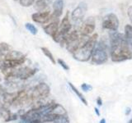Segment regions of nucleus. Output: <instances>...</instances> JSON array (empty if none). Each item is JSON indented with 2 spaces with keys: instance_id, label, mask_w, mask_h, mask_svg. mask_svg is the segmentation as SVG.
<instances>
[{
  "instance_id": "nucleus-9",
  "label": "nucleus",
  "mask_w": 132,
  "mask_h": 123,
  "mask_svg": "<svg viewBox=\"0 0 132 123\" xmlns=\"http://www.w3.org/2000/svg\"><path fill=\"white\" fill-rule=\"evenodd\" d=\"M59 26H60V18L55 17V16H54L52 15L51 20L47 24L43 26V29L45 34L50 35L54 39L58 34Z\"/></svg>"
},
{
  "instance_id": "nucleus-7",
  "label": "nucleus",
  "mask_w": 132,
  "mask_h": 123,
  "mask_svg": "<svg viewBox=\"0 0 132 123\" xmlns=\"http://www.w3.org/2000/svg\"><path fill=\"white\" fill-rule=\"evenodd\" d=\"M71 29H72V24H71V22H70L69 13V12H67L65 16H64V18L62 19V20L60 22L58 34H57L55 38L53 40L55 41L56 43L60 44V41L63 39L70 31H71Z\"/></svg>"
},
{
  "instance_id": "nucleus-16",
  "label": "nucleus",
  "mask_w": 132,
  "mask_h": 123,
  "mask_svg": "<svg viewBox=\"0 0 132 123\" xmlns=\"http://www.w3.org/2000/svg\"><path fill=\"white\" fill-rule=\"evenodd\" d=\"M49 3L45 0H36L34 7L37 12H44L48 10Z\"/></svg>"
},
{
  "instance_id": "nucleus-5",
  "label": "nucleus",
  "mask_w": 132,
  "mask_h": 123,
  "mask_svg": "<svg viewBox=\"0 0 132 123\" xmlns=\"http://www.w3.org/2000/svg\"><path fill=\"white\" fill-rule=\"evenodd\" d=\"M50 93H51V88L46 83L40 82L36 85L34 87L30 89L32 106L40 102H44L46 100L50 95Z\"/></svg>"
},
{
  "instance_id": "nucleus-13",
  "label": "nucleus",
  "mask_w": 132,
  "mask_h": 123,
  "mask_svg": "<svg viewBox=\"0 0 132 123\" xmlns=\"http://www.w3.org/2000/svg\"><path fill=\"white\" fill-rule=\"evenodd\" d=\"M0 117L3 118L4 121H12L16 120L20 117L18 113H13L7 107H0Z\"/></svg>"
},
{
  "instance_id": "nucleus-35",
  "label": "nucleus",
  "mask_w": 132,
  "mask_h": 123,
  "mask_svg": "<svg viewBox=\"0 0 132 123\" xmlns=\"http://www.w3.org/2000/svg\"><path fill=\"white\" fill-rule=\"evenodd\" d=\"M0 81H1V78H0Z\"/></svg>"
},
{
  "instance_id": "nucleus-22",
  "label": "nucleus",
  "mask_w": 132,
  "mask_h": 123,
  "mask_svg": "<svg viewBox=\"0 0 132 123\" xmlns=\"http://www.w3.org/2000/svg\"><path fill=\"white\" fill-rule=\"evenodd\" d=\"M53 123H69V120L68 117V115H62L59 116L55 121H52Z\"/></svg>"
},
{
  "instance_id": "nucleus-17",
  "label": "nucleus",
  "mask_w": 132,
  "mask_h": 123,
  "mask_svg": "<svg viewBox=\"0 0 132 123\" xmlns=\"http://www.w3.org/2000/svg\"><path fill=\"white\" fill-rule=\"evenodd\" d=\"M69 87L71 88V89L73 90V91L75 93V94L77 95V97H78V98H79V99L81 100V102H82V104H84L85 106H88V101L86 100V98H84V94H82L79 90H78L75 86H74L71 82H69Z\"/></svg>"
},
{
  "instance_id": "nucleus-21",
  "label": "nucleus",
  "mask_w": 132,
  "mask_h": 123,
  "mask_svg": "<svg viewBox=\"0 0 132 123\" xmlns=\"http://www.w3.org/2000/svg\"><path fill=\"white\" fill-rule=\"evenodd\" d=\"M25 27H26L27 30L33 35H36L37 34V32H38L37 28L34 26V25H32L31 23H26L25 24Z\"/></svg>"
},
{
  "instance_id": "nucleus-20",
  "label": "nucleus",
  "mask_w": 132,
  "mask_h": 123,
  "mask_svg": "<svg viewBox=\"0 0 132 123\" xmlns=\"http://www.w3.org/2000/svg\"><path fill=\"white\" fill-rule=\"evenodd\" d=\"M7 93V89L3 87L2 84H0V107L4 106V98Z\"/></svg>"
},
{
  "instance_id": "nucleus-26",
  "label": "nucleus",
  "mask_w": 132,
  "mask_h": 123,
  "mask_svg": "<svg viewBox=\"0 0 132 123\" xmlns=\"http://www.w3.org/2000/svg\"><path fill=\"white\" fill-rule=\"evenodd\" d=\"M127 15L129 16L130 22H132V6H130L127 9Z\"/></svg>"
},
{
  "instance_id": "nucleus-8",
  "label": "nucleus",
  "mask_w": 132,
  "mask_h": 123,
  "mask_svg": "<svg viewBox=\"0 0 132 123\" xmlns=\"http://www.w3.org/2000/svg\"><path fill=\"white\" fill-rule=\"evenodd\" d=\"M119 25H120V22H119L117 16L112 13V12L106 14L102 19V28L105 29V30H108L111 31L116 32L118 30Z\"/></svg>"
},
{
  "instance_id": "nucleus-2",
  "label": "nucleus",
  "mask_w": 132,
  "mask_h": 123,
  "mask_svg": "<svg viewBox=\"0 0 132 123\" xmlns=\"http://www.w3.org/2000/svg\"><path fill=\"white\" fill-rule=\"evenodd\" d=\"M97 34H93L89 37V39L78 49L76 52L73 53V57L74 59L79 61H88L92 57L94 48L97 44Z\"/></svg>"
},
{
  "instance_id": "nucleus-15",
  "label": "nucleus",
  "mask_w": 132,
  "mask_h": 123,
  "mask_svg": "<svg viewBox=\"0 0 132 123\" xmlns=\"http://www.w3.org/2000/svg\"><path fill=\"white\" fill-rule=\"evenodd\" d=\"M124 36L127 41L128 44L132 49V26L131 25H126L125 29H124Z\"/></svg>"
},
{
  "instance_id": "nucleus-11",
  "label": "nucleus",
  "mask_w": 132,
  "mask_h": 123,
  "mask_svg": "<svg viewBox=\"0 0 132 123\" xmlns=\"http://www.w3.org/2000/svg\"><path fill=\"white\" fill-rule=\"evenodd\" d=\"M87 11H88V4L85 2H81L74 8L71 13V19L74 22H78L84 19Z\"/></svg>"
},
{
  "instance_id": "nucleus-12",
  "label": "nucleus",
  "mask_w": 132,
  "mask_h": 123,
  "mask_svg": "<svg viewBox=\"0 0 132 123\" xmlns=\"http://www.w3.org/2000/svg\"><path fill=\"white\" fill-rule=\"evenodd\" d=\"M52 14L51 13V11L49 9L44 12H37L33 13L31 16V18L33 22H35L36 23H39L41 25L47 24L51 19Z\"/></svg>"
},
{
  "instance_id": "nucleus-28",
  "label": "nucleus",
  "mask_w": 132,
  "mask_h": 123,
  "mask_svg": "<svg viewBox=\"0 0 132 123\" xmlns=\"http://www.w3.org/2000/svg\"><path fill=\"white\" fill-rule=\"evenodd\" d=\"M130 112H131L130 108H129V107H127V108H126V116H128V115H130Z\"/></svg>"
},
{
  "instance_id": "nucleus-1",
  "label": "nucleus",
  "mask_w": 132,
  "mask_h": 123,
  "mask_svg": "<svg viewBox=\"0 0 132 123\" xmlns=\"http://www.w3.org/2000/svg\"><path fill=\"white\" fill-rule=\"evenodd\" d=\"M110 56L114 63L132 59V49L121 33L116 31L110 35Z\"/></svg>"
},
{
  "instance_id": "nucleus-4",
  "label": "nucleus",
  "mask_w": 132,
  "mask_h": 123,
  "mask_svg": "<svg viewBox=\"0 0 132 123\" xmlns=\"http://www.w3.org/2000/svg\"><path fill=\"white\" fill-rule=\"evenodd\" d=\"M32 106V99L30 94V89H21L16 91V97L14 100L12 101L10 108L16 109L19 112H22L26 108Z\"/></svg>"
},
{
  "instance_id": "nucleus-33",
  "label": "nucleus",
  "mask_w": 132,
  "mask_h": 123,
  "mask_svg": "<svg viewBox=\"0 0 132 123\" xmlns=\"http://www.w3.org/2000/svg\"><path fill=\"white\" fill-rule=\"evenodd\" d=\"M128 123H132V118L130 119V121H129V122H128Z\"/></svg>"
},
{
  "instance_id": "nucleus-10",
  "label": "nucleus",
  "mask_w": 132,
  "mask_h": 123,
  "mask_svg": "<svg viewBox=\"0 0 132 123\" xmlns=\"http://www.w3.org/2000/svg\"><path fill=\"white\" fill-rule=\"evenodd\" d=\"M95 20L93 16L87 18L84 22L82 23L81 26L79 28V34L82 36H91L95 30Z\"/></svg>"
},
{
  "instance_id": "nucleus-30",
  "label": "nucleus",
  "mask_w": 132,
  "mask_h": 123,
  "mask_svg": "<svg viewBox=\"0 0 132 123\" xmlns=\"http://www.w3.org/2000/svg\"><path fill=\"white\" fill-rule=\"evenodd\" d=\"M4 57H5V56L0 55V66H1V64L3 63V60H4Z\"/></svg>"
},
{
  "instance_id": "nucleus-3",
  "label": "nucleus",
  "mask_w": 132,
  "mask_h": 123,
  "mask_svg": "<svg viewBox=\"0 0 132 123\" xmlns=\"http://www.w3.org/2000/svg\"><path fill=\"white\" fill-rule=\"evenodd\" d=\"M27 61V56L22 52L11 50L4 57L0 69H14L24 65Z\"/></svg>"
},
{
  "instance_id": "nucleus-31",
  "label": "nucleus",
  "mask_w": 132,
  "mask_h": 123,
  "mask_svg": "<svg viewBox=\"0 0 132 123\" xmlns=\"http://www.w3.org/2000/svg\"><path fill=\"white\" fill-rule=\"evenodd\" d=\"M100 123H106V119L105 118H102V120L100 121Z\"/></svg>"
},
{
  "instance_id": "nucleus-19",
  "label": "nucleus",
  "mask_w": 132,
  "mask_h": 123,
  "mask_svg": "<svg viewBox=\"0 0 132 123\" xmlns=\"http://www.w3.org/2000/svg\"><path fill=\"white\" fill-rule=\"evenodd\" d=\"M40 50L42 51V53H44V55L48 57V58L50 59V61H51V63L53 64H55L56 63V60L55 58V57H54V55L52 54V53L49 50V49L47 48H45V47H41L40 48Z\"/></svg>"
},
{
  "instance_id": "nucleus-14",
  "label": "nucleus",
  "mask_w": 132,
  "mask_h": 123,
  "mask_svg": "<svg viewBox=\"0 0 132 123\" xmlns=\"http://www.w3.org/2000/svg\"><path fill=\"white\" fill-rule=\"evenodd\" d=\"M64 10V0H55L53 3V13L52 15L55 17L60 18L63 14Z\"/></svg>"
},
{
  "instance_id": "nucleus-18",
  "label": "nucleus",
  "mask_w": 132,
  "mask_h": 123,
  "mask_svg": "<svg viewBox=\"0 0 132 123\" xmlns=\"http://www.w3.org/2000/svg\"><path fill=\"white\" fill-rule=\"evenodd\" d=\"M11 50H12V47L8 44L5 42L0 43V55L6 56Z\"/></svg>"
},
{
  "instance_id": "nucleus-6",
  "label": "nucleus",
  "mask_w": 132,
  "mask_h": 123,
  "mask_svg": "<svg viewBox=\"0 0 132 123\" xmlns=\"http://www.w3.org/2000/svg\"><path fill=\"white\" fill-rule=\"evenodd\" d=\"M108 48L103 41H99L96 44L91 57V63L94 65H102L106 63L109 58Z\"/></svg>"
},
{
  "instance_id": "nucleus-25",
  "label": "nucleus",
  "mask_w": 132,
  "mask_h": 123,
  "mask_svg": "<svg viewBox=\"0 0 132 123\" xmlns=\"http://www.w3.org/2000/svg\"><path fill=\"white\" fill-rule=\"evenodd\" d=\"M81 88H82V89L84 90V91H85V92H88V91H89V90H92V89H93V87H92V86H91L90 85H88V84H87V83L82 84Z\"/></svg>"
},
{
  "instance_id": "nucleus-23",
  "label": "nucleus",
  "mask_w": 132,
  "mask_h": 123,
  "mask_svg": "<svg viewBox=\"0 0 132 123\" xmlns=\"http://www.w3.org/2000/svg\"><path fill=\"white\" fill-rule=\"evenodd\" d=\"M35 1L36 0H19V3L22 7H27L31 6L32 4L35 3Z\"/></svg>"
},
{
  "instance_id": "nucleus-27",
  "label": "nucleus",
  "mask_w": 132,
  "mask_h": 123,
  "mask_svg": "<svg viewBox=\"0 0 132 123\" xmlns=\"http://www.w3.org/2000/svg\"><path fill=\"white\" fill-rule=\"evenodd\" d=\"M97 104L98 106H102V98L101 97H98L97 98Z\"/></svg>"
},
{
  "instance_id": "nucleus-24",
  "label": "nucleus",
  "mask_w": 132,
  "mask_h": 123,
  "mask_svg": "<svg viewBox=\"0 0 132 123\" xmlns=\"http://www.w3.org/2000/svg\"><path fill=\"white\" fill-rule=\"evenodd\" d=\"M57 61H58V63H59L62 67L64 68V70H65V71H69V65L65 63V61L63 60V59H60V58H59L57 60Z\"/></svg>"
},
{
  "instance_id": "nucleus-29",
  "label": "nucleus",
  "mask_w": 132,
  "mask_h": 123,
  "mask_svg": "<svg viewBox=\"0 0 132 123\" xmlns=\"http://www.w3.org/2000/svg\"><path fill=\"white\" fill-rule=\"evenodd\" d=\"M94 110H95V112H96V114L97 115V116H98V117H100L101 113H100V112H99V109H98V108H94Z\"/></svg>"
},
{
  "instance_id": "nucleus-32",
  "label": "nucleus",
  "mask_w": 132,
  "mask_h": 123,
  "mask_svg": "<svg viewBox=\"0 0 132 123\" xmlns=\"http://www.w3.org/2000/svg\"><path fill=\"white\" fill-rule=\"evenodd\" d=\"M45 1H46L48 3H51V2L53 1V0H45Z\"/></svg>"
},
{
  "instance_id": "nucleus-34",
  "label": "nucleus",
  "mask_w": 132,
  "mask_h": 123,
  "mask_svg": "<svg viewBox=\"0 0 132 123\" xmlns=\"http://www.w3.org/2000/svg\"><path fill=\"white\" fill-rule=\"evenodd\" d=\"M46 123H53V122H46Z\"/></svg>"
}]
</instances>
